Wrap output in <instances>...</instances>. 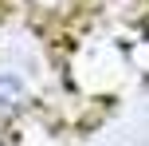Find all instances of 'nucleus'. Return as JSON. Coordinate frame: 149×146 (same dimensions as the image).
I'll use <instances>...</instances> for the list:
<instances>
[{
  "label": "nucleus",
  "mask_w": 149,
  "mask_h": 146,
  "mask_svg": "<svg viewBox=\"0 0 149 146\" xmlns=\"http://www.w3.org/2000/svg\"><path fill=\"white\" fill-rule=\"evenodd\" d=\"M28 79L20 75L16 67H8V63H0V123H8V118H16L24 111V103H28Z\"/></svg>",
  "instance_id": "1"
}]
</instances>
